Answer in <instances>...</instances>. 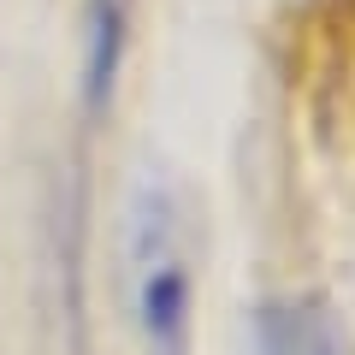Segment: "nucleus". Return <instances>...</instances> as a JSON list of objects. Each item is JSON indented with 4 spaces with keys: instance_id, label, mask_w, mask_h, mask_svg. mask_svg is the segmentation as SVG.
<instances>
[{
    "instance_id": "f257e3e1",
    "label": "nucleus",
    "mask_w": 355,
    "mask_h": 355,
    "mask_svg": "<svg viewBox=\"0 0 355 355\" xmlns=\"http://www.w3.org/2000/svg\"><path fill=\"white\" fill-rule=\"evenodd\" d=\"M130 225V302L148 355H190V266L178 254L166 196L142 190Z\"/></svg>"
},
{
    "instance_id": "f03ea898",
    "label": "nucleus",
    "mask_w": 355,
    "mask_h": 355,
    "mask_svg": "<svg viewBox=\"0 0 355 355\" xmlns=\"http://www.w3.org/2000/svg\"><path fill=\"white\" fill-rule=\"evenodd\" d=\"M254 349L261 355H343V331L326 302L291 296V302H266L254 314Z\"/></svg>"
}]
</instances>
